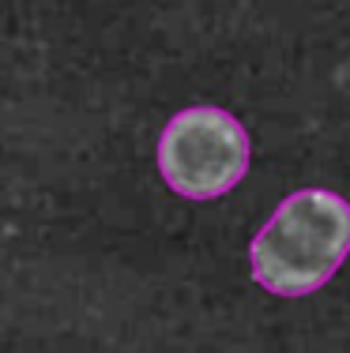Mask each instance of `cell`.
Wrapping results in <instances>:
<instances>
[{
	"label": "cell",
	"instance_id": "obj_1",
	"mask_svg": "<svg viewBox=\"0 0 350 353\" xmlns=\"http://www.w3.org/2000/svg\"><path fill=\"white\" fill-rule=\"evenodd\" d=\"M350 256V203L339 192L302 188L286 196L249 245V271L275 297H309Z\"/></svg>",
	"mask_w": 350,
	"mask_h": 353
},
{
	"label": "cell",
	"instance_id": "obj_2",
	"mask_svg": "<svg viewBox=\"0 0 350 353\" xmlns=\"http://www.w3.org/2000/svg\"><path fill=\"white\" fill-rule=\"evenodd\" d=\"M253 143L245 124L219 105H193L166 121L158 173L185 199H219L249 173Z\"/></svg>",
	"mask_w": 350,
	"mask_h": 353
}]
</instances>
